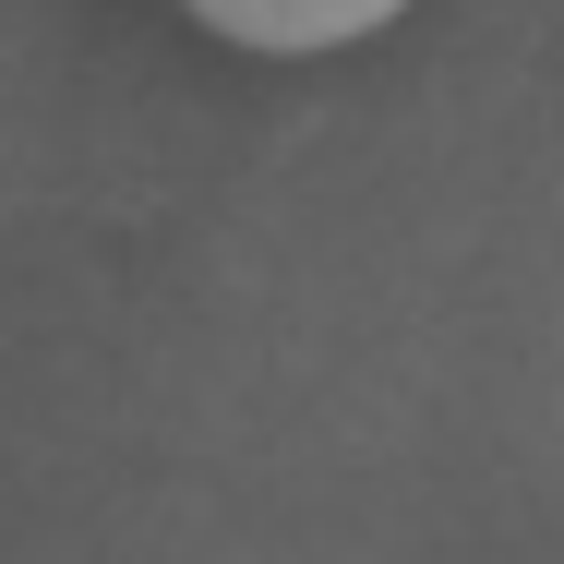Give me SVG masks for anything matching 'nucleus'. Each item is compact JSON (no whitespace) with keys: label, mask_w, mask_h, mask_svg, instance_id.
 <instances>
[{"label":"nucleus","mask_w":564,"mask_h":564,"mask_svg":"<svg viewBox=\"0 0 564 564\" xmlns=\"http://www.w3.org/2000/svg\"><path fill=\"white\" fill-rule=\"evenodd\" d=\"M409 0H193V24H217L228 48H264V61H313V48H348L372 24H397Z\"/></svg>","instance_id":"1"}]
</instances>
